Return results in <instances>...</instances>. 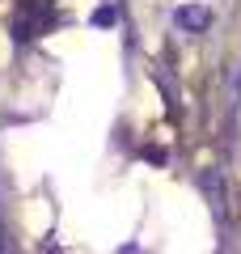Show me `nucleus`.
Listing matches in <instances>:
<instances>
[{
  "label": "nucleus",
  "instance_id": "f03ea898",
  "mask_svg": "<svg viewBox=\"0 0 241 254\" xmlns=\"http://www.w3.org/2000/svg\"><path fill=\"white\" fill-rule=\"evenodd\" d=\"M174 26L186 30V34H203V30L212 26V9H207V4H182V9L174 13Z\"/></svg>",
  "mask_w": 241,
  "mask_h": 254
},
{
  "label": "nucleus",
  "instance_id": "39448f33",
  "mask_svg": "<svg viewBox=\"0 0 241 254\" xmlns=\"http://www.w3.org/2000/svg\"><path fill=\"white\" fill-rule=\"evenodd\" d=\"M4 246H9V242H4V229H0V250H4Z\"/></svg>",
  "mask_w": 241,
  "mask_h": 254
},
{
  "label": "nucleus",
  "instance_id": "20e7f679",
  "mask_svg": "<svg viewBox=\"0 0 241 254\" xmlns=\"http://www.w3.org/2000/svg\"><path fill=\"white\" fill-rule=\"evenodd\" d=\"M93 21H98V26H110V21H115V9H110V4H106V9H98V17H93Z\"/></svg>",
  "mask_w": 241,
  "mask_h": 254
},
{
  "label": "nucleus",
  "instance_id": "f257e3e1",
  "mask_svg": "<svg viewBox=\"0 0 241 254\" xmlns=\"http://www.w3.org/2000/svg\"><path fill=\"white\" fill-rule=\"evenodd\" d=\"M47 26H51V4H47V0H21L17 17H13V38H17V43H30V38H38Z\"/></svg>",
  "mask_w": 241,
  "mask_h": 254
},
{
  "label": "nucleus",
  "instance_id": "7ed1b4c3",
  "mask_svg": "<svg viewBox=\"0 0 241 254\" xmlns=\"http://www.w3.org/2000/svg\"><path fill=\"white\" fill-rule=\"evenodd\" d=\"M199 187H203V195L212 199V208L224 216V208H229V187H224V178L212 170V174H203V178H199Z\"/></svg>",
  "mask_w": 241,
  "mask_h": 254
}]
</instances>
